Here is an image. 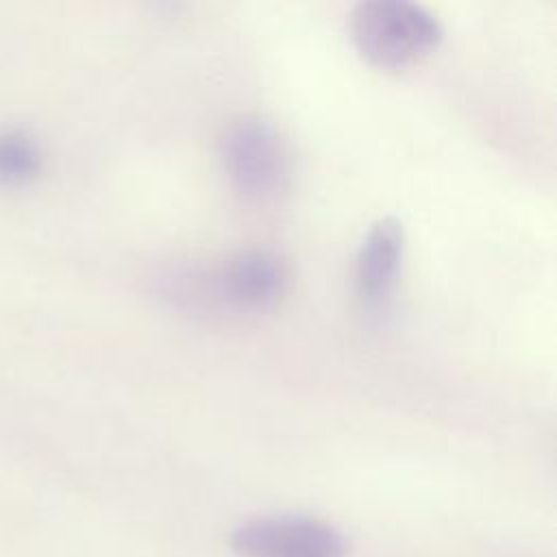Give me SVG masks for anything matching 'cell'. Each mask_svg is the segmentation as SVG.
Instances as JSON below:
<instances>
[{
    "label": "cell",
    "instance_id": "1",
    "mask_svg": "<svg viewBox=\"0 0 557 557\" xmlns=\"http://www.w3.org/2000/svg\"><path fill=\"white\" fill-rule=\"evenodd\" d=\"M357 52L383 70H403L429 57L442 41L440 20L409 0H370L352 9L348 20Z\"/></svg>",
    "mask_w": 557,
    "mask_h": 557
},
{
    "label": "cell",
    "instance_id": "2",
    "mask_svg": "<svg viewBox=\"0 0 557 557\" xmlns=\"http://www.w3.org/2000/svg\"><path fill=\"white\" fill-rule=\"evenodd\" d=\"M218 154L233 187L250 200H272L292 178V154L281 131L265 117H233L218 137Z\"/></svg>",
    "mask_w": 557,
    "mask_h": 557
},
{
    "label": "cell",
    "instance_id": "3",
    "mask_svg": "<svg viewBox=\"0 0 557 557\" xmlns=\"http://www.w3.org/2000/svg\"><path fill=\"white\" fill-rule=\"evenodd\" d=\"M231 546L239 557H344V533L311 516L276 513L242 522Z\"/></svg>",
    "mask_w": 557,
    "mask_h": 557
},
{
    "label": "cell",
    "instance_id": "4",
    "mask_svg": "<svg viewBox=\"0 0 557 557\" xmlns=\"http://www.w3.org/2000/svg\"><path fill=\"white\" fill-rule=\"evenodd\" d=\"M287 263L268 248H246L228 257L215 272V294L244 311L272 309L287 292Z\"/></svg>",
    "mask_w": 557,
    "mask_h": 557
},
{
    "label": "cell",
    "instance_id": "5",
    "mask_svg": "<svg viewBox=\"0 0 557 557\" xmlns=\"http://www.w3.org/2000/svg\"><path fill=\"white\" fill-rule=\"evenodd\" d=\"M405 257V228L398 218L385 215L370 224L355 257V289L370 309L392 298Z\"/></svg>",
    "mask_w": 557,
    "mask_h": 557
},
{
    "label": "cell",
    "instance_id": "6",
    "mask_svg": "<svg viewBox=\"0 0 557 557\" xmlns=\"http://www.w3.org/2000/svg\"><path fill=\"white\" fill-rule=\"evenodd\" d=\"M46 146L41 137L22 124L0 126V189H26L46 170Z\"/></svg>",
    "mask_w": 557,
    "mask_h": 557
}]
</instances>
